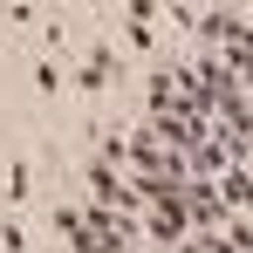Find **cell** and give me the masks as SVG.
I'll list each match as a JSON object with an SVG mask.
<instances>
[{
    "label": "cell",
    "instance_id": "obj_4",
    "mask_svg": "<svg viewBox=\"0 0 253 253\" xmlns=\"http://www.w3.org/2000/svg\"><path fill=\"white\" fill-rule=\"evenodd\" d=\"M28 76H35V89H42V96H62V83H69V62H55V55H35V69H28Z\"/></svg>",
    "mask_w": 253,
    "mask_h": 253
},
{
    "label": "cell",
    "instance_id": "obj_1",
    "mask_svg": "<svg viewBox=\"0 0 253 253\" xmlns=\"http://www.w3.org/2000/svg\"><path fill=\"white\" fill-rule=\"evenodd\" d=\"M117 76H124V48L103 35V42H89L83 62H76V96H83V103H103V89L117 83Z\"/></svg>",
    "mask_w": 253,
    "mask_h": 253
},
{
    "label": "cell",
    "instance_id": "obj_2",
    "mask_svg": "<svg viewBox=\"0 0 253 253\" xmlns=\"http://www.w3.org/2000/svg\"><path fill=\"white\" fill-rule=\"evenodd\" d=\"M185 226H192V212H185V199H158V206L144 212V233H151L158 247H185Z\"/></svg>",
    "mask_w": 253,
    "mask_h": 253
},
{
    "label": "cell",
    "instance_id": "obj_5",
    "mask_svg": "<svg viewBox=\"0 0 253 253\" xmlns=\"http://www.w3.org/2000/svg\"><path fill=\"white\" fill-rule=\"evenodd\" d=\"M0 253H28V226H21V212L0 219Z\"/></svg>",
    "mask_w": 253,
    "mask_h": 253
},
{
    "label": "cell",
    "instance_id": "obj_3",
    "mask_svg": "<svg viewBox=\"0 0 253 253\" xmlns=\"http://www.w3.org/2000/svg\"><path fill=\"white\" fill-rule=\"evenodd\" d=\"M28 192H35V165L28 158H7V212L28 206Z\"/></svg>",
    "mask_w": 253,
    "mask_h": 253
},
{
    "label": "cell",
    "instance_id": "obj_6",
    "mask_svg": "<svg viewBox=\"0 0 253 253\" xmlns=\"http://www.w3.org/2000/svg\"><path fill=\"white\" fill-rule=\"evenodd\" d=\"M0 219H7V199H0Z\"/></svg>",
    "mask_w": 253,
    "mask_h": 253
}]
</instances>
